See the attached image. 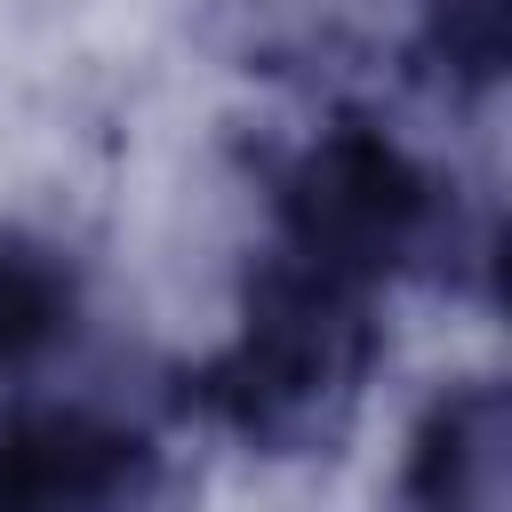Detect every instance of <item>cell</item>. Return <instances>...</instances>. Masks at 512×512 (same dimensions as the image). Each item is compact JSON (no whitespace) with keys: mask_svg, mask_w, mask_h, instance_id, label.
<instances>
[{"mask_svg":"<svg viewBox=\"0 0 512 512\" xmlns=\"http://www.w3.org/2000/svg\"><path fill=\"white\" fill-rule=\"evenodd\" d=\"M264 192L280 248L352 288L432 280L496 304V208L464 200L456 176H440L368 112H336L288 144Z\"/></svg>","mask_w":512,"mask_h":512,"instance_id":"obj_1","label":"cell"},{"mask_svg":"<svg viewBox=\"0 0 512 512\" xmlns=\"http://www.w3.org/2000/svg\"><path fill=\"white\" fill-rule=\"evenodd\" d=\"M376 360H384L376 288H352L288 248H272L240 280L232 344L184 376V408H200L248 456L312 464L352 440Z\"/></svg>","mask_w":512,"mask_h":512,"instance_id":"obj_2","label":"cell"},{"mask_svg":"<svg viewBox=\"0 0 512 512\" xmlns=\"http://www.w3.org/2000/svg\"><path fill=\"white\" fill-rule=\"evenodd\" d=\"M168 488L144 424L88 400H16L0 416V512H104Z\"/></svg>","mask_w":512,"mask_h":512,"instance_id":"obj_3","label":"cell"},{"mask_svg":"<svg viewBox=\"0 0 512 512\" xmlns=\"http://www.w3.org/2000/svg\"><path fill=\"white\" fill-rule=\"evenodd\" d=\"M400 504L416 512H504L512 504V392L464 376L424 400L400 456Z\"/></svg>","mask_w":512,"mask_h":512,"instance_id":"obj_4","label":"cell"},{"mask_svg":"<svg viewBox=\"0 0 512 512\" xmlns=\"http://www.w3.org/2000/svg\"><path fill=\"white\" fill-rule=\"evenodd\" d=\"M80 304H88L80 264L40 232L0 224V368L16 376V368H40L48 352H64L80 328Z\"/></svg>","mask_w":512,"mask_h":512,"instance_id":"obj_5","label":"cell"},{"mask_svg":"<svg viewBox=\"0 0 512 512\" xmlns=\"http://www.w3.org/2000/svg\"><path fill=\"white\" fill-rule=\"evenodd\" d=\"M416 72L448 104H488L512 72V0H416Z\"/></svg>","mask_w":512,"mask_h":512,"instance_id":"obj_6","label":"cell"}]
</instances>
